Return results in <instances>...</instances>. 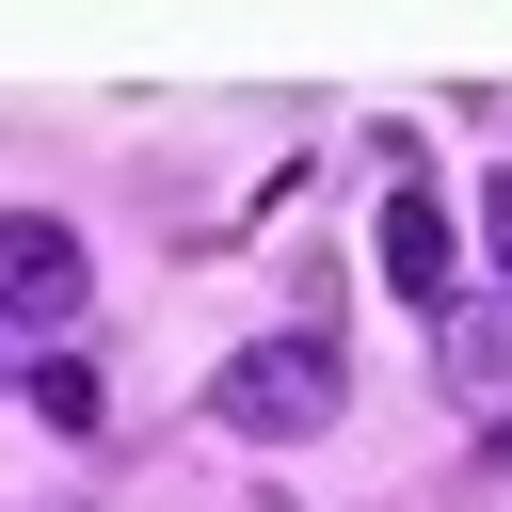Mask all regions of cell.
<instances>
[{
    "label": "cell",
    "instance_id": "obj_6",
    "mask_svg": "<svg viewBox=\"0 0 512 512\" xmlns=\"http://www.w3.org/2000/svg\"><path fill=\"white\" fill-rule=\"evenodd\" d=\"M480 240H496V288H512V176L480 192Z\"/></svg>",
    "mask_w": 512,
    "mask_h": 512
},
{
    "label": "cell",
    "instance_id": "obj_3",
    "mask_svg": "<svg viewBox=\"0 0 512 512\" xmlns=\"http://www.w3.org/2000/svg\"><path fill=\"white\" fill-rule=\"evenodd\" d=\"M384 288H400V304H448V208H432L416 176L384 192Z\"/></svg>",
    "mask_w": 512,
    "mask_h": 512
},
{
    "label": "cell",
    "instance_id": "obj_1",
    "mask_svg": "<svg viewBox=\"0 0 512 512\" xmlns=\"http://www.w3.org/2000/svg\"><path fill=\"white\" fill-rule=\"evenodd\" d=\"M208 416H224L240 448H304V432L336 416V320H288V336H256V352H224Z\"/></svg>",
    "mask_w": 512,
    "mask_h": 512
},
{
    "label": "cell",
    "instance_id": "obj_2",
    "mask_svg": "<svg viewBox=\"0 0 512 512\" xmlns=\"http://www.w3.org/2000/svg\"><path fill=\"white\" fill-rule=\"evenodd\" d=\"M80 304H96L80 224H64V208H0V336H64Z\"/></svg>",
    "mask_w": 512,
    "mask_h": 512
},
{
    "label": "cell",
    "instance_id": "obj_5",
    "mask_svg": "<svg viewBox=\"0 0 512 512\" xmlns=\"http://www.w3.org/2000/svg\"><path fill=\"white\" fill-rule=\"evenodd\" d=\"M448 384L496 400V384H512V320H448Z\"/></svg>",
    "mask_w": 512,
    "mask_h": 512
},
{
    "label": "cell",
    "instance_id": "obj_4",
    "mask_svg": "<svg viewBox=\"0 0 512 512\" xmlns=\"http://www.w3.org/2000/svg\"><path fill=\"white\" fill-rule=\"evenodd\" d=\"M32 416H48V432H112V416H96V368H80V352H32Z\"/></svg>",
    "mask_w": 512,
    "mask_h": 512
}]
</instances>
